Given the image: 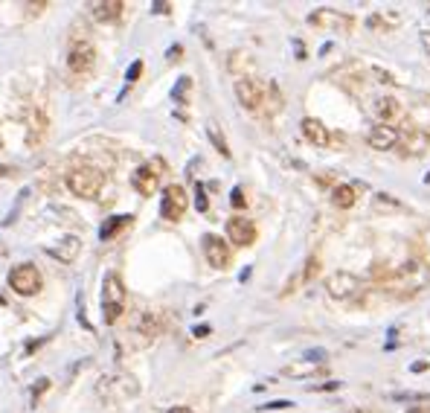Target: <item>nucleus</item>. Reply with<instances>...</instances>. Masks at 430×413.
I'll return each instance as SVG.
<instances>
[{"label":"nucleus","instance_id":"3","mask_svg":"<svg viewBox=\"0 0 430 413\" xmlns=\"http://www.w3.org/2000/svg\"><path fill=\"white\" fill-rule=\"evenodd\" d=\"M105 187V175L93 166H79L67 172V189L79 198H96Z\"/></svg>","mask_w":430,"mask_h":413},{"label":"nucleus","instance_id":"25","mask_svg":"<svg viewBox=\"0 0 430 413\" xmlns=\"http://www.w3.org/2000/svg\"><path fill=\"white\" fill-rule=\"evenodd\" d=\"M396 402H427V393H396Z\"/></svg>","mask_w":430,"mask_h":413},{"label":"nucleus","instance_id":"22","mask_svg":"<svg viewBox=\"0 0 430 413\" xmlns=\"http://www.w3.org/2000/svg\"><path fill=\"white\" fill-rule=\"evenodd\" d=\"M128 218L131 215H114V218H108V222L99 227V239H110L122 224H128Z\"/></svg>","mask_w":430,"mask_h":413},{"label":"nucleus","instance_id":"5","mask_svg":"<svg viewBox=\"0 0 430 413\" xmlns=\"http://www.w3.org/2000/svg\"><path fill=\"white\" fill-rule=\"evenodd\" d=\"M93 64H96V47L88 38H76L67 50V70L82 79L93 70Z\"/></svg>","mask_w":430,"mask_h":413},{"label":"nucleus","instance_id":"27","mask_svg":"<svg viewBox=\"0 0 430 413\" xmlns=\"http://www.w3.org/2000/svg\"><path fill=\"white\" fill-rule=\"evenodd\" d=\"M143 76V62L137 58V62H134L131 67H128V73H126V82H137Z\"/></svg>","mask_w":430,"mask_h":413},{"label":"nucleus","instance_id":"18","mask_svg":"<svg viewBox=\"0 0 430 413\" xmlns=\"http://www.w3.org/2000/svg\"><path fill=\"white\" fill-rule=\"evenodd\" d=\"M355 201H358V196H355L352 184H337L331 189V204H335L337 210H349V206H355Z\"/></svg>","mask_w":430,"mask_h":413},{"label":"nucleus","instance_id":"21","mask_svg":"<svg viewBox=\"0 0 430 413\" xmlns=\"http://www.w3.org/2000/svg\"><path fill=\"white\" fill-rule=\"evenodd\" d=\"M427 143L430 137L425 134V131H413L410 137H404V152H410V154H422L427 149Z\"/></svg>","mask_w":430,"mask_h":413},{"label":"nucleus","instance_id":"4","mask_svg":"<svg viewBox=\"0 0 430 413\" xmlns=\"http://www.w3.org/2000/svg\"><path fill=\"white\" fill-rule=\"evenodd\" d=\"M9 288L21 297H35L41 291V271L32 262H21L9 271Z\"/></svg>","mask_w":430,"mask_h":413},{"label":"nucleus","instance_id":"12","mask_svg":"<svg viewBox=\"0 0 430 413\" xmlns=\"http://www.w3.org/2000/svg\"><path fill=\"white\" fill-rule=\"evenodd\" d=\"M227 239L232 241V245H239V248H248L256 241V224L250 222V218H244V215H232L230 222H227Z\"/></svg>","mask_w":430,"mask_h":413},{"label":"nucleus","instance_id":"36","mask_svg":"<svg viewBox=\"0 0 430 413\" xmlns=\"http://www.w3.org/2000/svg\"><path fill=\"white\" fill-rule=\"evenodd\" d=\"M419 38H422V47L430 53V32H419Z\"/></svg>","mask_w":430,"mask_h":413},{"label":"nucleus","instance_id":"15","mask_svg":"<svg viewBox=\"0 0 430 413\" xmlns=\"http://www.w3.org/2000/svg\"><path fill=\"white\" fill-rule=\"evenodd\" d=\"M300 128H302V137L309 140L311 145H317V149H326V145L331 143V131L320 123V119H314V117H305L302 123H300Z\"/></svg>","mask_w":430,"mask_h":413},{"label":"nucleus","instance_id":"7","mask_svg":"<svg viewBox=\"0 0 430 413\" xmlns=\"http://www.w3.org/2000/svg\"><path fill=\"white\" fill-rule=\"evenodd\" d=\"M160 169H163V163L157 161V157H154V161H149V163L137 166V169H134V175H131L134 189H137L140 196H154L157 187H160Z\"/></svg>","mask_w":430,"mask_h":413},{"label":"nucleus","instance_id":"28","mask_svg":"<svg viewBox=\"0 0 430 413\" xmlns=\"http://www.w3.org/2000/svg\"><path fill=\"white\" fill-rule=\"evenodd\" d=\"M291 408L288 399H276V402H267V405H259V410H285Z\"/></svg>","mask_w":430,"mask_h":413},{"label":"nucleus","instance_id":"33","mask_svg":"<svg viewBox=\"0 0 430 413\" xmlns=\"http://www.w3.org/2000/svg\"><path fill=\"white\" fill-rule=\"evenodd\" d=\"M192 335H195V338H206V335H210V326H195Z\"/></svg>","mask_w":430,"mask_h":413},{"label":"nucleus","instance_id":"14","mask_svg":"<svg viewBox=\"0 0 430 413\" xmlns=\"http://www.w3.org/2000/svg\"><path fill=\"white\" fill-rule=\"evenodd\" d=\"M370 111H372V117L378 119V123L390 126L392 119L401 114V102L396 99V96H375V99L370 102Z\"/></svg>","mask_w":430,"mask_h":413},{"label":"nucleus","instance_id":"17","mask_svg":"<svg viewBox=\"0 0 430 413\" xmlns=\"http://www.w3.org/2000/svg\"><path fill=\"white\" fill-rule=\"evenodd\" d=\"M79 239L76 236H70V239H61V245H53L50 250V257H56V259H61V262H70V259H76L79 257Z\"/></svg>","mask_w":430,"mask_h":413},{"label":"nucleus","instance_id":"31","mask_svg":"<svg viewBox=\"0 0 430 413\" xmlns=\"http://www.w3.org/2000/svg\"><path fill=\"white\" fill-rule=\"evenodd\" d=\"M230 204H232V206H244V192H241L239 187L230 192Z\"/></svg>","mask_w":430,"mask_h":413},{"label":"nucleus","instance_id":"24","mask_svg":"<svg viewBox=\"0 0 430 413\" xmlns=\"http://www.w3.org/2000/svg\"><path fill=\"white\" fill-rule=\"evenodd\" d=\"M189 91H192V79H189V76H183V79H178L175 91H171V99L183 105V99H187V96H189Z\"/></svg>","mask_w":430,"mask_h":413},{"label":"nucleus","instance_id":"16","mask_svg":"<svg viewBox=\"0 0 430 413\" xmlns=\"http://www.w3.org/2000/svg\"><path fill=\"white\" fill-rule=\"evenodd\" d=\"M91 15L96 21H102V23H110V21H119L122 15V9H126V3L122 0H102V3H91Z\"/></svg>","mask_w":430,"mask_h":413},{"label":"nucleus","instance_id":"19","mask_svg":"<svg viewBox=\"0 0 430 413\" xmlns=\"http://www.w3.org/2000/svg\"><path fill=\"white\" fill-rule=\"evenodd\" d=\"M44 131H47V117H44L41 108H32V114H29V134H27L29 145H38L41 137H44Z\"/></svg>","mask_w":430,"mask_h":413},{"label":"nucleus","instance_id":"2","mask_svg":"<svg viewBox=\"0 0 430 413\" xmlns=\"http://www.w3.org/2000/svg\"><path fill=\"white\" fill-rule=\"evenodd\" d=\"M122 311H126V285L117 271H108L102 283V318L105 323H117Z\"/></svg>","mask_w":430,"mask_h":413},{"label":"nucleus","instance_id":"6","mask_svg":"<svg viewBox=\"0 0 430 413\" xmlns=\"http://www.w3.org/2000/svg\"><path fill=\"white\" fill-rule=\"evenodd\" d=\"M326 294L331 300H352L361 294V279L349 271H335L326 276Z\"/></svg>","mask_w":430,"mask_h":413},{"label":"nucleus","instance_id":"11","mask_svg":"<svg viewBox=\"0 0 430 413\" xmlns=\"http://www.w3.org/2000/svg\"><path fill=\"white\" fill-rule=\"evenodd\" d=\"M204 257H206V262L213 265V268H218V271H224L227 265H230V245L221 236H213V233H206L204 239Z\"/></svg>","mask_w":430,"mask_h":413},{"label":"nucleus","instance_id":"37","mask_svg":"<svg viewBox=\"0 0 430 413\" xmlns=\"http://www.w3.org/2000/svg\"><path fill=\"white\" fill-rule=\"evenodd\" d=\"M422 370H427V361H416L413 364V373H422Z\"/></svg>","mask_w":430,"mask_h":413},{"label":"nucleus","instance_id":"20","mask_svg":"<svg viewBox=\"0 0 430 413\" xmlns=\"http://www.w3.org/2000/svg\"><path fill=\"white\" fill-rule=\"evenodd\" d=\"M323 364H314V361H297V364H288V367H282V375H291V379H305V375H314L320 370Z\"/></svg>","mask_w":430,"mask_h":413},{"label":"nucleus","instance_id":"9","mask_svg":"<svg viewBox=\"0 0 430 413\" xmlns=\"http://www.w3.org/2000/svg\"><path fill=\"white\" fill-rule=\"evenodd\" d=\"M309 23H314V27H320V30H329V32H349L355 21H352V15H346V12L317 9L314 15L309 18Z\"/></svg>","mask_w":430,"mask_h":413},{"label":"nucleus","instance_id":"35","mask_svg":"<svg viewBox=\"0 0 430 413\" xmlns=\"http://www.w3.org/2000/svg\"><path fill=\"white\" fill-rule=\"evenodd\" d=\"M335 387H340V381H329V384H320V387H311V390H335Z\"/></svg>","mask_w":430,"mask_h":413},{"label":"nucleus","instance_id":"13","mask_svg":"<svg viewBox=\"0 0 430 413\" xmlns=\"http://www.w3.org/2000/svg\"><path fill=\"white\" fill-rule=\"evenodd\" d=\"M401 140V131L396 126H384V123H378L370 128V134H366V143L372 145V149L378 152H387V149H396Z\"/></svg>","mask_w":430,"mask_h":413},{"label":"nucleus","instance_id":"1","mask_svg":"<svg viewBox=\"0 0 430 413\" xmlns=\"http://www.w3.org/2000/svg\"><path fill=\"white\" fill-rule=\"evenodd\" d=\"M430 285V268L419 259L404 262L401 268L392 274V288H396L398 297H416Z\"/></svg>","mask_w":430,"mask_h":413},{"label":"nucleus","instance_id":"30","mask_svg":"<svg viewBox=\"0 0 430 413\" xmlns=\"http://www.w3.org/2000/svg\"><path fill=\"white\" fill-rule=\"evenodd\" d=\"M372 73L378 76V82H384V84H392L396 79H392V73L390 70H381V67H372Z\"/></svg>","mask_w":430,"mask_h":413},{"label":"nucleus","instance_id":"23","mask_svg":"<svg viewBox=\"0 0 430 413\" xmlns=\"http://www.w3.org/2000/svg\"><path fill=\"white\" fill-rule=\"evenodd\" d=\"M206 137H210V140L215 143V149H218L221 154H224V157H230L227 140H224V134H221V131H218V126H215V123H210V126H206Z\"/></svg>","mask_w":430,"mask_h":413},{"label":"nucleus","instance_id":"34","mask_svg":"<svg viewBox=\"0 0 430 413\" xmlns=\"http://www.w3.org/2000/svg\"><path fill=\"white\" fill-rule=\"evenodd\" d=\"M166 413H192V408H187V405H175V408H169Z\"/></svg>","mask_w":430,"mask_h":413},{"label":"nucleus","instance_id":"26","mask_svg":"<svg viewBox=\"0 0 430 413\" xmlns=\"http://www.w3.org/2000/svg\"><path fill=\"white\" fill-rule=\"evenodd\" d=\"M195 206H198V213H206V206H210V204H206V192H204L201 184L195 187Z\"/></svg>","mask_w":430,"mask_h":413},{"label":"nucleus","instance_id":"32","mask_svg":"<svg viewBox=\"0 0 430 413\" xmlns=\"http://www.w3.org/2000/svg\"><path fill=\"white\" fill-rule=\"evenodd\" d=\"M169 9H171L169 3H154V6H152L154 15H169Z\"/></svg>","mask_w":430,"mask_h":413},{"label":"nucleus","instance_id":"10","mask_svg":"<svg viewBox=\"0 0 430 413\" xmlns=\"http://www.w3.org/2000/svg\"><path fill=\"white\" fill-rule=\"evenodd\" d=\"M236 99L241 102V108H248V111H259L262 102H265V84H259L256 79L241 76L236 82Z\"/></svg>","mask_w":430,"mask_h":413},{"label":"nucleus","instance_id":"8","mask_svg":"<svg viewBox=\"0 0 430 413\" xmlns=\"http://www.w3.org/2000/svg\"><path fill=\"white\" fill-rule=\"evenodd\" d=\"M183 213H187V192L183 187L171 184L163 189V198H160V215L166 222H180Z\"/></svg>","mask_w":430,"mask_h":413},{"label":"nucleus","instance_id":"29","mask_svg":"<svg viewBox=\"0 0 430 413\" xmlns=\"http://www.w3.org/2000/svg\"><path fill=\"white\" fill-rule=\"evenodd\" d=\"M375 206H378V210H381V206H392V210H398V201H392V198H387L384 196V192H381V196H375Z\"/></svg>","mask_w":430,"mask_h":413}]
</instances>
